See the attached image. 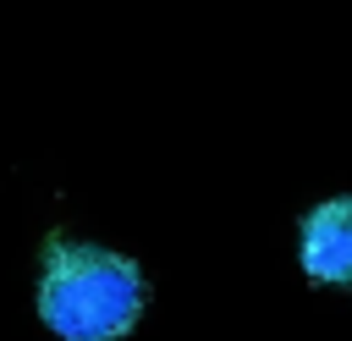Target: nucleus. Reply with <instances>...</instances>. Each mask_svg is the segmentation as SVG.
Returning <instances> with one entry per match:
<instances>
[{
    "label": "nucleus",
    "instance_id": "f257e3e1",
    "mask_svg": "<svg viewBox=\"0 0 352 341\" xmlns=\"http://www.w3.org/2000/svg\"><path fill=\"white\" fill-rule=\"evenodd\" d=\"M33 308L60 341H126L148 308L143 264L72 231H50L38 253Z\"/></svg>",
    "mask_w": 352,
    "mask_h": 341
},
{
    "label": "nucleus",
    "instance_id": "f03ea898",
    "mask_svg": "<svg viewBox=\"0 0 352 341\" xmlns=\"http://www.w3.org/2000/svg\"><path fill=\"white\" fill-rule=\"evenodd\" d=\"M297 264L314 286L352 292V192H336L297 220Z\"/></svg>",
    "mask_w": 352,
    "mask_h": 341
}]
</instances>
